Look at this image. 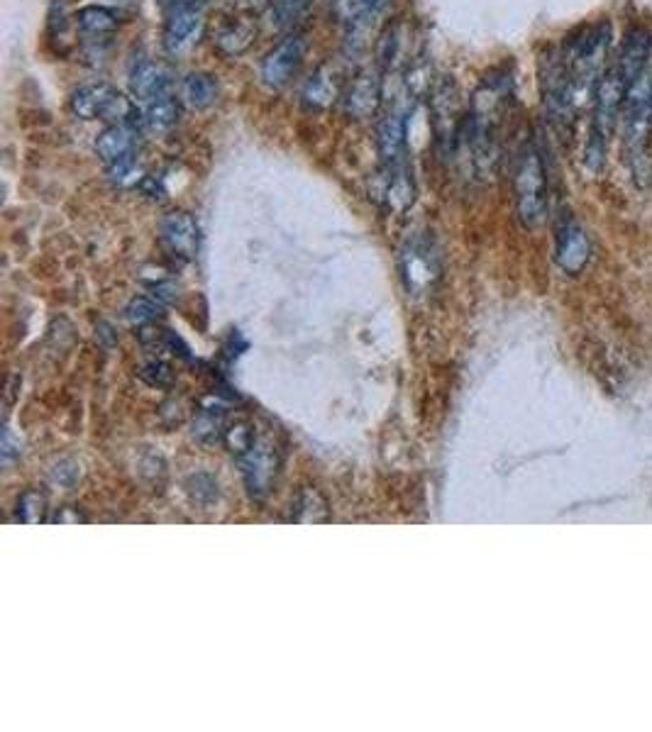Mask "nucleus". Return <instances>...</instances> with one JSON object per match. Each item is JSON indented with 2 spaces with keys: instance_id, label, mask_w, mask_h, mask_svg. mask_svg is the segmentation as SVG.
<instances>
[{
  "instance_id": "nucleus-28",
  "label": "nucleus",
  "mask_w": 652,
  "mask_h": 732,
  "mask_svg": "<svg viewBox=\"0 0 652 732\" xmlns=\"http://www.w3.org/2000/svg\"><path fill=\"white\" fill-rule=\"evenodd\" d=\"M52 523H59V525H69V523H74V525H79V523H86V515H81L79 510H76V508L66 506V508H59V513L54 515Z\"/></svg>"
},
{
  "instance_id": "nucleus-5",
  "label": "nucleus",
  "mask_w": 652,
  "mask_h": 732,
  "mask_svg": "<svg viewBox=\"0 0 652 732\" xmlns=\"http://www.w3.org/2000/svg\"><path fill=\"white\" fill-rule=\"evenodd\" d=\"M399 264L408 296L413 298L430 296V291H433L435 284L440 281L442 271L440 254L433 237H428V232H416V235L408 237L401 247Z\"/></svg>"
},
{
  "instance_id": "nucleus-23",
  "label": "nucleus",
  "mask_w": 652,
  "mask_h": 732,
  "mask_svg": "<svg viewBox=\"0 0 652 732\" xmlns=\"http://www.w3.org/2000/svg\"><path fill=\"white\" fill-rule=\"evenodd\" d=\"M223 415L215 413L213 408H203L198 413V418L193 420V437L201 442H215L218 437H223Z\"/></svg>"
},
{
  "instance_id": "nucleus-24",
  "label": "nucleus",
  "mask_w": 652,
  "mask_h": 732,
  "mask_svg": "<svg viewBox=\"0 0 652 732\" xmlns=\"http://www.w3.org/2000/svg\"><path fill=\"white\" fill-rule=\"evenodd\" d=\"M18 518L27 525H37L47 520V498L40 491L22 493L18 503Z\"/></svg>"
},
{
  "instance_id": "nucleus-10",
  "label": "nucleus",
  "mask_w": 652,
  "mask_h": 732,
  "mask_svg": "<svg viewBox=\"0 0 652 732\" xmlns=\"http://www.w3.org/2000/svg\"><path fill=\"white\" fill-rule=\"evenodd\" d=\"M377 201L389 213L403 215L416 201V181H413V166H381L379 171V196Z\"/></svg>"
},
{
  "instance_id": "nucleus-20",
  "label": "nucleus",
  "mask_w": 652,
  "mask_h": 732,
  "mask_svg": "<svg viewBox=\"0 0 652 732\" xmlns=\"http://www.w3.org/2000/svg\"><path fill=\"white\" fill-rule=\"evenodd\" d=\"M254 40V25L247 18H235L230 22H225L220 27L218 37H215V44H218L220 52L225 54H240L250 47V42Z\"/></svg>"
},
{
  "instance_id": "nucleus-18",
  "label": "nucleus",
  "mask_w": 652,
  "mask_h": 732,
  "mask_svg": "<svg viewBox=\"0 0 652 732\" xmlns=\"http://www.w3.org/2000/svg\"><path fill=\"white\" fill-rule=\"evenodd\" d=\"M389 0H335V18L340 25L352 27H364L367 22H372L374 18H379L381 10L386 8Z\"/></svg>"
},
{
  "instance_id": "nucleus-11",
  "label": "nucleus",
  "mask_w": 652,
  "mask_h": 732,
  "mask_svg": "<svg viewBox=\"0 0 652 732\" xmlns=\"http://www.w3.org/2000/svg\"><path fill=\"white\" fill-rule=\"evenodd\" d=\"M381 88H384L381 71L377 69L359 71L355 79L350 81L347 91L342 93V108H345V113L355 120L372 118V115L381 108V96H384Z\"/></svg>"
},
{
  "instance_id": "nucleus-25",
  "label": "nucleus",
  "mask_w": 652,
  "mask_h": 732,
  "mask_svg": "<svg viewBox=\"0 0 652 732\" xmlns=\"http://www.w3.org/2000/svg\"><path fill=\"white\" fill-rule=\"evenodd\" d=\"M164 308H167V305L159 303L154 296L137 298V301H132L130 308H127V320H130V323H137V325H147V323H152V320H157L159 313H162Z\"/></svg>"
},
{
  "instance_id": "nucleus-27",
  "label": "nucleus",
  "mask_w": 652,
  "mask_h": 732,
  "mask_svg": "<svg viewBox=\"0 0 652 732\" xmlns=\"http://www.w3.org/2000/svg\"><path fill=\"white\" fill-rule=\"evenodd\" d=\"M140 376L147 381L149 386H157V388L169 386L171 381H174V374H171L169 366L164 362H149L147 366H142Z\"/></svg>"
},
{
  "instance_id": "nucleus-8",
  "label": "nucleus",
  "mask_w": 652,
  "mask_h": 732,
  "mask_svg": "<svg viewBox=\"0 0 652 732\" xmlns=\"http://www.w3.org/2000/svg\"><path fill=\"white\" fill-rule=\"evenodd\" d=\"M237 459H240L242 476H245V484L252 496H264V493L272 491L276 469H279V457H276V447L272 442L254 437L250 449L237 454Z\"/></svg>"
},
{
  "instance_id": "nucleus-14",
  "label": "nucleus",
  "mask_w": 652,
  "mask_h": 732,
  "mask_svg": "<svg viewBox=\"0 0 652 732\" xmlns=\"http://www.w3.org/2000/svg\"><path fill=\"white\" fill-rule=\"evenodd\" d=\"M132 96L142 103H152L157 98H164L171 93V74L159 61H142L135 66L130 76Z\"/></svg>"
},
{
  "instance_id": "nucleus-4",
  "label": "nucleus",
  "mask_w": 652,
  "mask_h": 732,
  "mask_svg": "<svg viewBox=\"0 0 652 732\" xmlns=\"http://www.w3.org/2000/svg\"><path fill=\"white\" fill-rule=\"evenodd\" d=\"M71 110L81 120H106L108 125H137L142 122L137 105L108 83H88L71 96Z\"/></svg>"
},
{
  "instance_id": "nucleus-16",
  "label": "nucleus",
  "mask_w": 652,
  "mask_h": 732,
  "mask_svg": "<svg viewBox=\"0 0 652 732\" xmlns=\"http://www.w3.org/2000/svg\"><path fill=\"white\" fill-rule=\"evenodd\" d=\"M303 103L311 110H325L330 108L337 98H342L340 81H337V71L333 66H320L316 74L306 81L301 93Z\"/></svg>"
},
{
  "instance_id": "nucleus-17",
  "label": "nucleus",
  "mask_w": 652,
  "mask_h": 732,
  "mask_svg": "<svg viewBox=\"0 0 652 732\" xmlns=\"http://www.w3.org/2000/svg\"><path fill=\"white\" fill-rule=\"evenodd\" d=\"M179 101L184 108L193 110V113L208 110L215 101H218V81H215V76L206 74V71L189 74L184 83H181Z\"/></svg>"
},
{
  "instance_id": "nucleus-3",
  "label": "nucleus",
  "mask_w": 652,
  "mask_h": 732,
  "mask_svg": "<svg viewBox=\"0 0 652 732\" xmlns=\"http://www.w3.org/2000/svg\"><path fill=\"white\" fill-rule=\"evenodd\" d=\"M626 88V76L618 69V64L609 66L604 76H601L599 86H596L594 115H591L589 140L587 147H584V164H587L589 171H601V166L606 162V144H609L618 113L623 110Z\"/></svg>"
},
{
  "instance_id": "nucleus-1",
  "label": "nucleus",
  "mask_w": 652,
  "mask_h": 732,
  "mask_svg": "<svg viewBox=\"0 0 652 732\" xmlns=\"http://www.w3.org/2000/svg\"><path fill=\"white\" fill-rule=\"evenodd\" d=\"M611 35L613 30L609 22H599V25H591L574 32L565 42V47L560 49L562 61H565L569 101H572L574 113H579L589 103H594L596 86H599L604 71L609 69L606 59H609Z\"/></svg>"
},
{
  "instance_id": "nucleus-29",
  "label": "nucleus",
  "mask_w": 652,
  "mask_h": 732,
  "mask_svg": "<svg viewBox=\"0 0 652 732\" xmlns=\"http://www.w3.org/2000/svg\"><path fill=\"white\" fill-rule=\"evenodd\" d=\"M76 476H79V469L74 464H62V467L54 469V481H59V484L71 486L76 481Z\"/></svg>"
},
{
  "instance_id": "nucleus-15",
  "label": "nucleus",
  "mask_w": 652,
  "mask_h": 732,
  "mask_svg": "<svg viewBox=\"0 0 652 732\" xmlns=\"http://www.w3.org/2000/svg\"><path fill=\"white\" fill-rule=\"evenodd\" d=\"M135 147H137L135 125H108L96 140L98 157H101L108 166L132 157V154H135Z\"/></svg>"
},
{
  "instance_id": "nucleus-19",
  "label": "nucleus",
  "mask_w": 652,
  "mask_h": 732,
  "mask_svg": "<svg viewBox=\"0 0 652 732\" xmlns=\"http://www.w3.org/2000/svg\"><path fill=\"white\" fill-rule=\"evenodd\" d=\"M179 105H181V101L179 98L171 96V93L169 96L147 103L145 115H142V125H145L152 135H167V132L174 130L176 122H179V113H181Z\"/></svg>"
},
{
  "instance_id": "nucleus-26",
  "label": "nucleus",
  "mask_w": 652,
  "mask_h": 732,
  "mask_svg": "<svg viewBox=\"0 0 652 732\" xmlns=\"http://www.w3.org/2000/svg\"><path fill=\"white\" fill-rule=\"evenodd\" d=\"M186 488H189V496L193 498V501L203 503V506H206V503H213L215 498H218V484H215L213 476H208V474L191 476Z\"/></svg>"
},
{
  "instance_id": "nucleus-13",
  "label": "nucleus",
  "mask_w": 652,
  "mask_h": 732,
  "mask_svg": "<svg viewBox=\"0 0 652 732\" xmlns=\"http://www.w3.org/2000/svg\"><path fill=\"white\" fill-rule=\"evenodd\" d=\"M162 242L174 257L193 259L198 252V225L189 213H169L162 220Z\"/></svg>"
},
{
  "instance_id": "nucleus-22",
  "label": "nucleus",
  "mask_w": 652,
  "mask_h": 732,
  "mask_svg": "<svg viewBox=\"0 0 652 732\" xmlns=\"http://www.w3.org/2000/svg\"><path fill=\"white\" fill-rule=\"evenodd\" d=\"M294 520L296 523H325V520H330L328 503L323 501L318 491H303L296 503Z\"/></svg>"
},
{
  "instance_id": "nucleus-12",
  "label": "nucleus",
  "mask_w": 652,
  "mask_h": 732,
  "mask_svg": "<svg viewBox=\"0 0 652 732\" xmlns=\"http://www.w3.org/2000/svg\"><path fill=\"white\" fill-rule=\"evenodd\" d=\"M591 242L584 227L574 218H565L557 227L555 262L565 274H579L589 264Z\"/></svg>"
},
{
  "instance_id": "nucleus-6",
  "label": "nucleus",
  "mask_w": 652,
  "mask_h": 732,
  "mask_svg": "<svg viewBox=\"0 0 652 732\" xmlns=\"http://www.w3.org/2000/svg\"><path fill=\"white\" fill-rule=\"evenodd\" d=\"M203 30L201 0H174L167 22H164V49L181 54L198 42Z\"/></svg>"
},
{
  "instance_id": "nucleus-30",
  "label": "nucleus",
  "mask_w": 652,
  "mask_h": 732,
  "mask_svg": "<svg viewBox=\"0 0 652 732\" xmlns=\"http://www.w3.org/2000/svg\"><path fill=\"white\" fill-rule=\"evenodd\" d=\"M20 452H22L20 442H18V445H15V442H13V432L5 430L3 432V459H5V462H10V459H13V457H20Z\"/></svg>"
},
{
  "instance_id": "nucleus-9",
  "label": "nucleus",
  "mask_w": 652,
  "mask_h": 732,
  "mask_svg": "<svg viewBox=\"0 0 652 732\" xmlns=\"http://www.w3.org/2000/svg\"><path fill=\"white\" fill-rule=\"evenodd\" d=\"M377 152L381 166L408 164V118L406 110L394 105L377 122Z\"/></svg>"
},
{
  "instance_id": "nucleus-7",
  "label": "nucleus",
  "mask_w": 652,
  "mask_h": 732,
  "mask_svg": "<svg viewBox=\"0 0 652 732\" xmlns=\"http://www.w3.org/2000/svg\"><path fill=\"white\" fill-rule=\"evenodd\" d=\"M306 57V40L301 35H286L279 44L269 49L262 61V83L272 91L286 88L301 69Z\"/></svg>"
},
{
  "instance_id": "nucleus-2",
  "label": "nucleus",
  "mask_w": 652,
  "mask_h": 732,
  "mask_svg": "<svg viewBox=\"0 0 652 732\" xmlns=\"http://www.w3.org/2000/svg\"><path fill=\"white\" fill-rule=\"evenodd\" d=\"M513 193H516L518 220L528 230H538L545 225L550 210V186H547V169L543 152L535 142H526L518 152L516 169H513Z\"/></svg>"
},
{
  "instance_id": "nucleus-21",
  "label": "nucleus",
  "mask_w": 652,
  "mask_h": 732,
  "mask_svg": "<svg viewBox=\"0 0 652 732\" xmlns=\"http://www.w3.org/2000/svg\"><path fill=\"white\" fill-rule=\"evenodd\" d=\"M76 20H79L81 32H86V35H93V37L108 35V32L118 30V25H120L118 13L106 8V5H86V8L79 10Z\"/></svg>"
}]
</instances>
